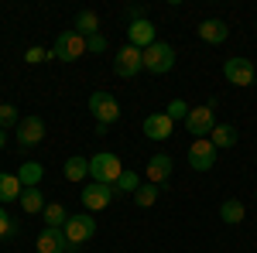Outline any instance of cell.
Returning <instances> with one entry per match:
<instances>
[{"instance_id": "16", "label": "cell", "mask_w": 257, "mask_h": 253, "mask_svg": "<svg viewBox=\"0 0 257 253\" xmlns=\"http://www.w3.org/2000/svg\"><path fill=\"white\" fill-rule=\"evenodd\" d=\"M72 250L69 246V239H65V229H52V226H45L38 236V253H65Z\"/></svg>"}, {"instance_id": "17", "label": "cell", "mask_w": 257, "mask_h": 253, "mask_svg": "<svg viewBox=\"0 0 257 253\" xmlns=\"http://www.w3.org/2000/svg\"><path fill=\"white\" fill-rule=\"evenodd\" d=\"M62 171H65V181H86V178H89V157L72 154L62 164Z\"/></svg>"}, {"instance_id": "6", "label": "cell", "mask_w": 257, "mask_h": 253, "mask_svg": "<svg viewBox=\"0 0 257 253\" xmlns=\"http://www.w3.org/2000/svg\"><path fill=\"white\" fill-rule=\"evenodd\" d=\"M223 76H226V82H230V86L247 89V86L254 82L257 69H254V62L247 59V55H230V59L223 62Z\"/></svg>"}, {"instance_id": "1", "label": "cell", "mask_w": 257, "mask_h": 253, "mask_svg": "<svg viewBox=\"0 0 257 253\" xmlns=\"http://www.w3.org/2000/svg\"><path fill=\"white\" fill-rule=\"evenodd\" d=\"M89 113H93V120H96V130H99V134H106V127L120 120L117 96H113V93H106V89H96V93L89 96Z\"/></svg>"}, {"instance_id": "26", "label": "cell", "mask_w": 257, "mask_h": 253, "mask_svg": "<svg viewBox=\"0 0 257 253\" xmlns=\"http://www.w3.org/2000/svg\"><path fill=\"white\" fill-rule=\"evenodd\" d=\"M18 123H21V110L14 106V103H4L0 106V130H18Z\"/></svg>"}, {"instance_id": "19", "label": "cell", "mask_w": 257, "mask_h": 253, "mask_svg": "<svg viewBox=\"0 0 257 253\" xmlns=\"http://www.w3.org/2000/svg\"><path fill=\"white\" fill-rule=\"evenodd\" d=\"M243 215H247V209H243L240 198H223V205H219V219H223L226 226H240Z\"/></svg>"}, {"instance_id": "28", "label": "cell", "mask_w": 257, "mask_h": 253, "mask_svg": "<svg viewBox=\"0 0 257 253\" xmlns=\"http://www.w3.org/2000/svg\"><path fill=\"white\" fill-rule=\"evenodd\" d=\"M189 110H192V106H189V103H185V99H172V103H168V106H165V113H168V117L175 120H182V123H185V117H189Z\"/></svg>"}, {"instance_id": "4", "label": "cell", "mask_w": 257, "mask_h": 253, "mask_svg": "<svg viewBox=\"0 0 257 253\" xmlns=\"http://www.w3.org/2000/svg\"><path fill=\"white\" fill-rule=\"evenodd\" d=\"M82 55H89L86 52V38L76 35L72 28L62 31L59 38H55V45H52V59H59V62H79Z\"/></svg>"}, {"instance_id": "29", "label": "cell", "mask_w": 257, "mask_h": 253, "mask_svg": "<svg viewBox=\"0 0 257 253\" xmlns=\"http://www.w3.org/2000/svg\"><path fill=\"white\" fill-rule=\"evenodd\" d=\"M45 59H52V52H45L41 45H35V48L24 52V62H28V65H38V62H45Z\"/></svg>"}, {"instance_id": "18", "label": "cell", "mask_w": 257, "mask_h": 253, "mask_svg": "<svg viewBox=\"0 0 257 253\" xmlns=\"http://www.w3.org/2000/svg\"><path fill=\"white\" fill-rule=\"evenodd\" d=\"M14 175H18V181L24 185V188H38L41 178H45V168H41L38 161H24V164H21Z\"/></svg>"}, {"instance_id": "5", "label": "cell", "mask_w": 257, "mask_h": 253, "mask_svg": "<svg viewBox=\"0 0 257 253\" xmlns=\"http://www.w3.org/2000/svg\"><path fill=\"white\" fill-rule=\"evenodd\" d=\"M93 236H96V219H93V212L69 215V222H65V239H69L72 250H79L82 243H89Z\"/></svg>"}, {"instance_id": "13", "label": "cell", "mask_w": 257, "mask_h": 253, "mask_svg": "<svg viewBox=\"0 0 257 253\" xmlns=\"http://www.w3.org/2000/svg\"><path fill=\"white\" fill-rule=\"evenodd\" d=\"M172 130H175V120L168 113H148L144 117V137L148 140H168Z\"/></svg>"}, {"instance_id": "32", "label": "cell", "mask_w": 257, "mask_h": 253, "mask_svg": "<svg viewBox=\"0 0 257 253\" xmlns=\"http://www.w3.org/2000/svg\"><path fill=\"white\" fill-rule=\"evenodd\" d=\"M4 144H7V130H0V151H4Z\"/></svg>"}, {"instance_id": "14", "label": "cell", "mask_w": 257, "mask_h": 253, "mask_svg": "<svg viewBox=\"0 0 257 253\" xmlns=\"http://www.w3.org/2000/svg\"><path fill=\"white\" fill-rule=\"evenodd\" d=\"M155 41H158V38H155V24H151L148 18L127 24V45H134V48H141V52H144V48H151Z\"/></svg>"}, {"instance_id": "10", "label": "cell", "mask_w": 257, "mask_h": 253, "mask_svg": "<svg viewBox=\"0 0 257 253\" xmlns=\"http://www.w3.org/2000/svg\"><path fill=\"white\" fill-rule=\"evenodd\" d=\"M14 137H18V144L28 151V147H38L41 140H45V120L38 117V113H31V117H21L18 130H14Z\"/></svg>"}, {"instance_id": "8", "label": "cell", "mask_w": 257, "mask_h": 253, "mask_svg": "<svg viewBox=\"0 0 257 253\" xmlns=\"http://www.w3.org/2000/svg\"><path fill=\"white\" fill-rule=\"evenodd\" d=\"M113 72L123 79H134L144 72V52L134 48V45H123L117 55H113Z\"/></svg>"}, {"instance_id": "12", "label": "cell", "mask_w": 257, "mask_h": 253, "mask_svg": "<svg viewBox=\"0 0 257 253\" xmlns=\"http://www.w3.org/2000/svg\"><path fill=\"white\" fill-rule=\"evenodd\" d=\"M172 171H175V161L168 154H151L148 157V168H144V175H148V185H165L168 178H172Z\"/></svg>"}, {"instance_id": "30", "label": "cell", "mask_w": 257, "mask_h": 253, "mask_svg": "<svg viewBox=\"0 0 257 253\" xmlns=\"http://www.w3.org/2000/svg\"><path fill=\"white\" fill-rule=\"evenodd\" d=\"M14 233H18V222L11 219V212L0 209V239H4V236H14Z\"/></svg>"}, {"instance_id": "11", "label": "cell", "mask_w": 257, "mask_h": 253, "mask_svg": "<svg viewBox=\"0 0 257 253\" xmlns=\"http://www.w3.org/2000/svg\"><path fill=\"white\" fill-rule=\"evenodd\" d=\"M113 195H117V188H113V185L89 181V185L79 192V198H82V205H86V212H99V209H106V205L113 202Z\"/></svg>"}, {"instance_id": "9", "label": "cell", "mask_w": 257, "mask_h": 253, "mask_svg": "<svg viewBox=\"0 0 257 253\" xmlns=\"http://www.w3.org/2000/svg\"><path fill=\"white\" fill-rule=\"evenodd\" d=\"M189 168H192V171H213V168H216V147H213L209 137L189 144Z\"/></svg>"}, {"instance_id": "27", "label": "cell", "mask_w": 257, "mask_h": 253, "mask_svg": "<svg viewBox=\"0 0 257 253\" xmlns=\"http://www.w3.org/2000/svg\"><path fill=\"white\" fill-rule=\"evenodd\" d=\"M113 188H117V192H131V195H134L141 188V175H138V171H131V168H123V175L117 178Z\"/></svg>"}, {"instance_id": "23", "label": "cell", "mask_w": 257, "mask_h": 253, "mask_svg": "<svg viewBox=\"0 0 257 253\" xmlns=\"http://www.w3.org/2000/svg\"><path fill=\"white\" fill-rule=\"evenodd\" d=\"M41 219H45V226H52V229H65L69 212H65V205H62V202H48V205H45V212H41Z\"/></svg>"}, {"instance_id": "2", "label": "cell", "mask_w": 257, "mask_h": 253, "mask_svg": "<svg viewBox=\"0 0 257 253\" xmlns=\"http://www.w3.org/2000/svg\"><path fill=\"white\" fill-rule=\"evenodd\" d=\"M120 175H123V164H120L117 154L99 151V154L89 157V178H93V181H99V185H117Z\"/></svg>"}, {"instance_id": "15", "label": "cell", "mask_w": 257, "mask_h": 253, "mask_svg": "<svg viewBox=\"0 0 257 253\" xmlns=\"http://www.w3.org/2000/svg\"><path fill=\"white\" fill-rule=\"evenodd\" d=\"M196 35L206 41V45H223V41L230 38V24L219 21V18H209V21H202V24L196 28Z\"/></svg>"}, {"instance_id": "24", "label": "cell", "mask_w": 257, "mask_h": 253, "mask_svg": "<svg viewBox=\"0 0 257 253\" xmlns=\"http://www.w3.org/2000/svg\"><path fill=\"white\" fill-rule=\"evenodd\" d=\"M18 202H21V209H24L28 215H35V212L41 215V212H45V205H48V202H45V195H41L38 188H24Z\"/></svg>"}, {"instance_id": "20", "label": "cell", "mask_w": 257, "mask_h": 253, "mask_svg": "<svg viewBox=\"0 0 257 253\" xmlns=\"http://www.w3.org/2000/svg\"><path fill=\"white\" fill-rule=\"evenodd\" d=\"M21 192H24V185L18 181V175L0 171V205H4V202H18Z\"/></svg>"}, {"instance_id": "3", "label": "cell", "mask_w": 257, "mask_h": 253, "mask_svg": "<svg viewBox=\"0 0 257 253\" xmlns=\"http://www.w3.org/2000/svg\"><path fill=\"white\" fill-rule=\"evenodd\" d=\"M144 69L151 76H168L175 69V48L168 41H155L151 48H144Z\"/></svg>"}, {"instance_id": "22", "label": "cell", "mask_w": 257, "mask_h": 253, "mask_svg": "<svg viewBox=\"0 0 257 253\" xmlns=\"http://www.w3.org/2000/svg\"><path fill=\"white\" fill-rule=\"evenodd\" d=\"M209 140H213V147H233L237 144V127L233 123H216L213 127V134H209Z\"/></svg>"}, {"instance_id": "21", "label": "cell", "mask_w": 257, "mask_h": 253, "mask_svg": "<svg viewBox=\"0 0 257 253\" xmlns=\"http://www.w3.org/2000/svg\"><path fill=\"white\" fill-rule=\"evenodd\" d=\"M72 31L82 35V38H93V35H99V18L93 11H79L76 21H72Z\"/></svg>"}, {"instance_id": "25", "label": "cell", "mask_w": 257, "mask_h": 253, "mask_svg": "<svg viewBox=\"0 0 257 253\" xmlns=\"http://www.w3.org/2000/svg\"><path fill=\"white\" fill-rule=\"evenodd\" d=\"M158 195H161L158 185H141L138 192H134V205H138V209H151V205L158 202Z\"/></svg>"}, {"instance_id": "7", "label": "cell", "mask_w": 257, "mask_h": 253, "mask_svg": "<svg viewBox=\"0 0 257 253\" xmlns=\"http://www.w3.org/2000/svg\"><path fill=\"white\" fill-rule=\"evenodd\" d=\"M213 127H216V110L206 103V106H192L189 110V117H185V130L196 137V140H202V137L213 134Z\"/></svg>"}, {"instance_id": "31", "label": "cell", "mask_w": 257, "mask_h": 253, "mask_svg": "<svg viewBox=\"0 0 257 253\" xmlns=\"http://www.w3.org/2000/svg\"><path fill=\"white\" fill-rule=\"evenodd\" d=\"M86 52H93V55L106 52V38H103V35H93V38H86Z\"/></svg>"}]
</instances>
